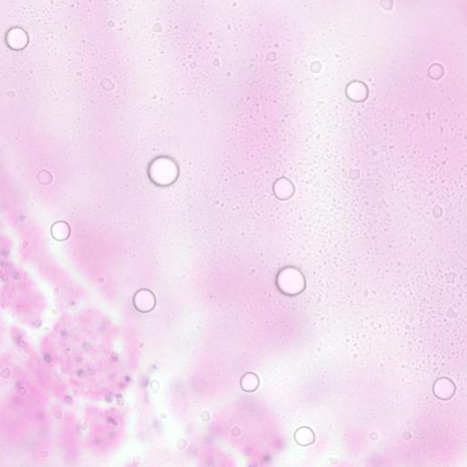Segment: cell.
<instances>
[{
  "mask_svg": "<svg viewBox=\"0 0 467 467\" xmlns=\"http://www.w3.org/2000/svg\"><path fill=\"white\" fill-rule=\"evenodd\" d=\"M134 305L139 312L148 313L152 311L156 305L155 295L150 289L142 288L135 294Z\"/></svg>",
  "mask_w": 467,
  "mask_h": 467,
  "instance_id": "cell-1",
  "label": "cell"
}]
</instances>
